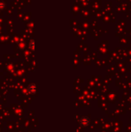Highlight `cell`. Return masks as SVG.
I'll return each instance as SVG.
<instances>
[{
  "mask_svg": "<svg viewBox=\"0 0 131 132\" xmlns=\"http://www.w3.org/2000/svg\"><path fill=\"white\" fill-rule=\"evenodd\" d=\"M29 46H30V48H31L32 50H34V49H35V40H34V39H32V40L30 41Z\"/></svg>",
  "mask_w": 131,
  "mask_h": 132,
  "instance_id": "obj_2",
  "label": "cell"
},
{
  "mask_svg": "<svg viewBox=\"0 0 131 132\" xmlns=\"http://www.w3.org/2000/svg\"><path fill=\"white\" fill-rule=\"evenodd\" d=\"M5 6H6V3H5V2H4V1H2V0H1V1H0V9H5Z\"/></svg>",
  "mask_w": 131,
  "mask_h": 132,
  "instance_id": "obj_1",
  "label": "cell"
}]
</instances>
